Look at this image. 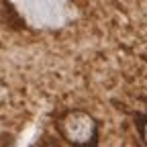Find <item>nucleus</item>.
<instances>
[{
    "instance_id": "nucleus-2",
    "label": "nucleus",
    "mask_w": 147,
    "mask_h": 147,
    "mask_svg": "<svg viewBox=\"0 0 147 147\" xmlns=\"http://www.w3.org/2000/svg\"><path fill=\"white\" fill-rule=\"evenodd\" d=\"M139 135H141L143 145L147 147V115H143V117L139 119Z\"/></svg>"
},
{
    "instance_id": "nucleus-1",
    "label": "nucleus",
    "mask_w": 147,
    "mask_h": 147,
    "mask_svg": "<svg viewBox=\"0 0 147 147\" xmlns=\"http://www.w3.org/2000/svg\"><path fill=\"white\" fill-rule=\"evenodd\" d=\"M57 133L71 147H96L98 121L84 108H69L57 119Z\"/></svg>"
},
{
    "instance_id": "nucleus-3",
    "label": "nucleus",
    "mask_w": 147,
    "mask_h": 147,
    "mask_svg": "<svg viewBox=\"0 0 147 147\" xmlns=\"http://www.w3.org/2000/svg\"><path fill=\"white\" fill-rule=\"evenodd\" d=\"M39 147H63V145H59V143H55V141H45V143H41Z\"/></svg>"
}]
</instances>
